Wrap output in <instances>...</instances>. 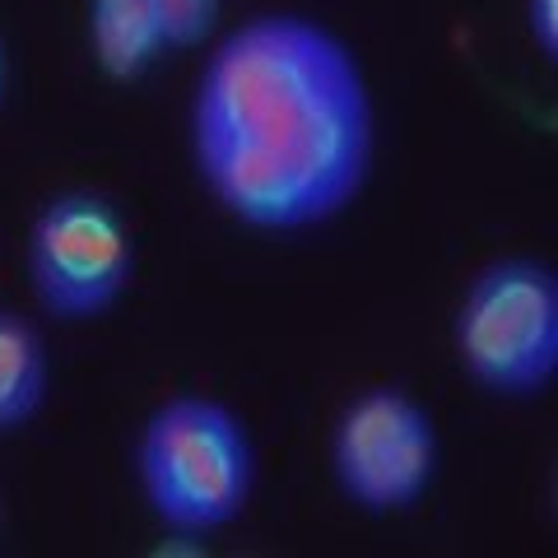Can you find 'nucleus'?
<instances>
[{"instance_id": "4", "label": "nucleus", "mask_w": 558, "mask_h": 558, "mask_svg": "<svg viewBox=\"0 0 558 558\" xmlns=\"http://www.w3.org/2000/svg\"><path fill=\"white\" fill-rule=\"evenodd\" d=\"M135 229L112 196L65 186L28 219L24 279L33 307L57 326H94L126 303L135 289Z\"/></svg>"}, {"instance_id": "6", "label": "nucleus", "mask_w": 558, "mask_h": 558, "mask_svg": "<svg viewBox=\"0 0 558 558\" xmlns=\"http://www.w3.org/2000/svg\"><path fill=\"white\" fill-rule=\"evenodd\" d=\"M84 47L108 84H140L168 57L154 0H89L84 5Z\"/></svg>"}, {"instance_id": "5", "label": "nucleus", "mask_w": 558, "mask_h": 558, "mask_svg": "<svg viewBox=\"0 0 558 558\" xmlns=\"http://www.w3.org/2000/svg\"><path fill=\"white\" fill-rule=\"evenodd\" d=\"M330 484L354 512L387 521L428 502L442 465L438 418L410 387L377 381L354 391L330 424Z\"/></svg>"}, {"instance_id": "2", "label": "nucleus", "mask_w": 558, "mask_h": 558, "mask_svg": "<svg viewBox=\"0 0 558 558\" xmlns=\"http://www.w3.org/2000/svg\"><path fill=\"white\" fill-rule=\"evenodd\" d=\"M131 475L145 512L172 539L238 526L256 494V442L229 400L172 391L135 428Z\"/></svg>"}, {"instance_id": "8", "label": "nucleus", "mask_w": 558, "mask_h": 558, "mask_svg": "<svg viewBox=\"0 0 558 558\" xmlns=\"http://www.w3.org/2000/svg\"><path fill=\"white\" fill-rule=\"evenodd\" d=\"M163 24V43L168 57L172 51H201L219 38L223 24V0H154Z\"/></svg>"}, {"instance_id": "9", "label": "nucleus", "mask_w": 558, "mask_h": 558, "mask_svg": "<svg viewBox=\"0 0 558 558\" xmlns=\"http://www.w3.org/2000/svg\"><path fill=\"white\" fill-rule=\"evenodd\" d=\"M521 24L526 38L545 61L558 57V0H521Z\"/></svg>"}, {"instance_id": "7", "label": "nucleus", "mask_w": 558, "mask_h": 558, "mask_svg": "<svg viewBox=\"0 0 558 558\" xmlns=\"http://www.w3.org/2000/svg\"><path fill=\"white\" fill-rule=\"evenodd\" d=\"M51 400V349L38 322L0 307V438L24 433Z\"/></svg>"}, {"instance_id": "10", "label": "nucleus", "mask_w": 558, "mask_h": 558, "mask_svg": "<svg viewBox=\"0 0 558 558\" xmlns=\"http://www.w3.org/2000/svg\"><path fill=\"white\" fill-rule=\"evenodd\" d=\"M5 89H10V51L5 38H0V108H5Z\"/></svg>"}, {"instance_id": "1", "label": "nucleus", "mask_w": 558, "mask_h": 558, "mask_svg": "<svg viewBox=\"0 0 558 558\" xmlns=\"http://www.w3.org/2000/svg\"><path fill=\"white\" fill-rule=\"evenodd\" d=\"M196 186L247 233L344 219L377 168V98L359 51L317 14L256 10L205 47L186 102Z\"/></svg>"}, {"instance_id": "3", "label": "nucleus", "mask_w": 558, "mask_h": 558, "mask_svg": "<svg viewBox=\"0 0 558 558\" xmlns=\"http://www.w3.org/2000/svg\"><path fill=\"white\" fill-rule=\"evenodd\" d=\"M451 354L494 400H539L558 381V275L535 256H498L465 279Z\"/></svg>"}]
</instances>
